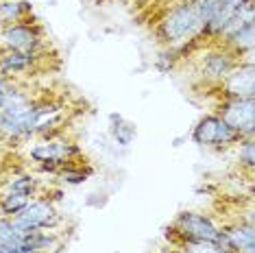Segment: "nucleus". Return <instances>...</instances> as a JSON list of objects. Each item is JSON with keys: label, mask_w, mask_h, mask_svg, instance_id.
Instances as JSON below:
<instances>
[{"label": "nucleus", "mask_w": 255, "mask_h": 253, "mask_svg": "<svg viewBox=\"0 0 255 253\" xmlns=\"http://www.w3.org/2000/svg\"><path fill=\"white\" fill-rule=\"evenodd\" d=\"M203 24L194 11L192 0H177L172 2V7H168L161 18L157 20V28H155V35L164 48H170L179 53L185 50L192 42L201 39Z\"/></svg>", "instance_id": "nucleus-1"}, {"label": "nucleus", "mask_w": 255, "mask_h": 253, "mask_svg": "<svg viewBox=\"0 0 255 253\" xmlns=\"http://www.w3.org/2000/svg\"><path fill=\"white\" fill-rule=\"evenodd\" d=\"M168 232L177 238V245L183 243V240H210V243H218L227 249L220 225L214 223L212 216L201 214V212H181V214H177L175 223Z\"/></svg>", "instance_id": "nucleus-2"}, {"label": "nucleus", "mask_w": 255, "mask_h": 253, "mask_svg": "<svg viewBox=\"0 0 255 253\" xmlns=\"http://www.w3.org/2000/svg\"><path fill=\"white\" fill-rule=\"evenodd\" d=\"M192 142L196 146H205V148H229L238 144L242 140L231 126L225 123L218 114H205L192 129Z\"/></svg>", "instance_id": "nucleus-3"}, {"label": "nucleus", "mask_w": 255, "mask_h": 253, "mask_svg": "<svg viewBox=\"0 0 255 253\" xmlns=\"http://www.w3.org/2000/svg\"><path fill=\"white\" fill-rule=\"evenodd\" d=\"M59 212L55 210L53 201L50 199H31L26 203V208L18 212L15 216H11V223H13L15 229L20 232H50L59 225Z\"/></svg>", "instance_id": "nucleus-4"}, {"label": "nucleus", "mask_w": 255, "mask_h": 253, "mask_svg": "<svg viewBox=\"0 0 255 253\" xmlns=\"http://www.w3.org/2000/svg\"><path fill=\"white\" fill-rule=\"evenodd\" d=\"M0 44H2V48L11 50L39 53L44 48V31L37 22H31V18H26L0 28Z\"/></svg>", "instance_id": "nucleus-5"}, {"label": "nucleus", "mask_w": 255, "mask_h": 253, "mask_svg": "<svg viewBox=\"0 0 255 253\" xmlns=\"http://www.w3.org/2000/svg\"><path fill=\"white\" fill-rule=\"evenodd\" d=\"M216 114L240 137L255 135V96L251 99H223Z\"/></svg>", "instance_id": "nucleus-6"}, {"label": "nucleus", "mask_w": 255, "mask_h": 253, "mask_svg": "<svg viewBox=\"0 0 255 253\" xmlns=\"http://www.w3.org/2000/svg\"><path fill=\"white\" fill-rule=\"evenodd\" d=\"M28 157L35 164H55L63 168L66 164H77V159L83 157V151L74 142L50 137V140H44L28 148Z\"/></svg>", "instance_id": "nucleus-7"}, {"label": "nucleus", "mask_w": 255, "mask_h": 253, "mask_svg": "<svg viewBox=\"0 0 255 253\" xmlns=\"http://www.w3.org/2000/svg\"><path fill=\"white\" fill-rule=\"evenodd\" d=\"M240 63V57H236L225 46H214L199 59V74L210 83H220L234 68Z\"/></svg>", "instance_id": "nucleus-8"}, {"label": "nucleus", "mask_w": 255, "mask_h": 253, "mask_svg": "<svg viewBox=\"0 0 255 253\" xmlns=\"http://www.w3.org/2000/svg\"><path fill=\"white\" fill-rule=\"evenodd\" d=\"M223 99H251L255 96V66L253 61H240L218 83Z\"/></svg>", "instance_id": "nucleus-9"}, {"label": "nucleus", "mask_w": 255, "mask_h": 253, "mask_svg": "<svg viewBox=\"0 0 255 253\" xmlns=\"http://www.w3.org/2000/svg\"><path fill=\"white\" fill-rule=\"evenodd\" d=\"M249 0H216V11H214V18L210 20V24L203 28L201 39H220L223 31L231 24V20L240 13V9L245 7Z\"/></svg>", "instance_id": "nucleus-10"}, {"label": "nucleus", "mask_w": 255, "mask_h": 253, "mask_svg": "<svg viewBox=\"0 0 255 253\" xmlns=\"http://www.w3.org/2000/svg\"><path fill=\"white\" fill-rule=\"evenodd\" d=\"M220 229L225 234V245L231 253H255V225L231 221L225 223Z\"/></svg>", "instance_id": "nucleus-11"}, {"label": "nucleus", "mask_w": 255, "mask_h": 253, "mask_svg": "<svg viewBox=\"0 0 255 253\" xmlns=\"http://www.w3.org/2000/svg\"><path fill=\"white\" fill-rule=\"evenodd\" d=\"M37 61H39V53H26V50H11V48L0 50V72L9 79H13L15 74L33 70Z\"/></svg>", "instance_id": "nucleus-12"}, {"label": "nucleus", "mask_w": 255, "mask_h": 253, "mask_svg": "<svg viewBox=\"0 0 255 253\" xmlns=\"http://www.w3.org/2000/svg\"><path fill=\"white\" fill-rule=\"evenodd\" d=\"M31 11L33 7L26 0H0V26H9L31 18Z\"/></svg>", "instance_id": "nucleus-13"}, {"label": "nucleus", "mask_w": 255, "mask_h": 253, "mask_svg": "<svg viewBox=\"0 0 255 253\" xmlns=\"http://www.w3.org/2000/svg\"><path fill=\"white\" fill-rule=\"evenodd\" d=\"M109 133H112L116 144L127 148V146H131L133 140H135L137 129H135V125L129 123V120H125L120 114H109Z\"/></svg>", "instance_id": "nucleus-14"}, {"label": "nucleus", "mask_w": 255, "mask_h": 253, "mask_svg": "<svg viewBox=\"0 0 255 253\" xmlns=\"http://www.w3.org/2000/svg\"><path fill=\"white\" fill-rule=\"evenodd\" d=\"M39 181L33 175H13L11 179L4 181V192H20L26 194V197L35 199L39 192Z\"/></svg>", "instance_id": "nucleus-15"}, {"label": "nucleus", "mask_w": 255, "mask_h": 253, "mask_svg": "<svg viewBox=\"0 0 255 253\" xmlns=\"http://www.w3.org/2000/svg\"><path fill=\"white\" fill-rule=\"evenodd\" d=\"M0 247H7V249L24 247V232L15 229L7 216H0Z\"/></svg>", "instance_id": "nucleus-16"}, {"label": "nucleus", "mask_w": 255, "mask_h": 253, "mask_svg": "<svg viewBox=\"0 0 255 253\" xmlns=\"http://www.w3.org/2000/svg\"><path fill=\"white\" fill-rule=\"evenodd\" d=\"M90 175H92V168H83L81 164H66L57 172L59 181L66 183V186H81V183L88 181Z\"/></svg>", "instance_id": "nucleus-17"}, {"label": "nucleus", "mask_w": 255, "mask_h": 253, "mask_svg": "<svg viewBox=\"0 0 255 253\" xmlns=\"http://www.w3.org/2000/svg\"><path fill=\"white\" fill-rule=\"evenodd\" d=\"M31 201V197L20 192H2L0 194V210H2V216H15L18 212H22L26 208V203Z\"/></svg>", "instance_id": "nucleus-18"}, {"label": "nucleus", "mask_w": 255, "mask_h": 253, "mask_svg": "<svg viewBox=\"0 0 255 253\" xmlns=\"http://www.w3.org/2000/svg\"><path fill=\"white\" fill-rule=\"evenodd\" d=\"M177 253H231L218 243L210 240H183L177 245Z\"/></svg>", "instance_id": "nucleus-19"}, {"label": "nucleus", "mask_w": 255, "mask_h": 253, "mask_svg": "<svg viewBox=\"0 0 255 253\" xmlns=\"http://www.w3.org/2000/svg\"><path fill=\"white\" fill-rule=\"evenodd\" d=\"M238 162H240V166H245L249 172H253V166H255V140L253 137H242L238 142Z\"/></svg>", "instance_id": "nucleus-20"}, {"label": "nucleus", "mask_w": 255, "mask_h": 253, "mask_svg": "<svg viewBox=\"0 0 255 253\" xmlns=\"http://www.w3.org/2000/svg\"><path fill=\"white\" fill-rule=\"evenodd\" d=\"M11 83H13V79L4 77V74H2V72H0V103H2V99H4V94H7V90L11 88Z\"/></svg>", "instance_id": "nucleus-21"}, {"label": "nucleus", "mask_w": 255, "mask_h": 253, "mask_svg": "<svg viewBox=\"0 0 255 253\" xmlns=\"http://www.w3.org/2000/svg\"><path fill=\"white\" fill-rule=\"evenodd\" d=\"M0 253H35L26 247H18V249H7V247H0Z\"/></svg>", "instance_id": "nucleus-22"}, {"label": "nucleus", "mask_w": 255, "mask_h": 253, "mask_svg": "<svg viewBox=\"0 0 255 253\" xmlns=\"http://www.w3.org/2000/svg\"><path fill=\"white\" fill-rule=\"evenodd\" d=\"M39 253H59L57 249H48V251H39Z\"/></svg>", "instance_id": "nucleus-23"}, {"label": "nucleus", "mask_w": 255, "mask_h": 253, "mask_svg": "<svg viewBox=\"0 0 255 253\" xmlns=\"http://www.w3.org/2000/svg\"><path fill=\"white\" fill-rule=\"evenodd\" d=\"M0 216H2V210H0Z\"/></svg>", "instance_id": "nucleus-24"}]
</instances>
